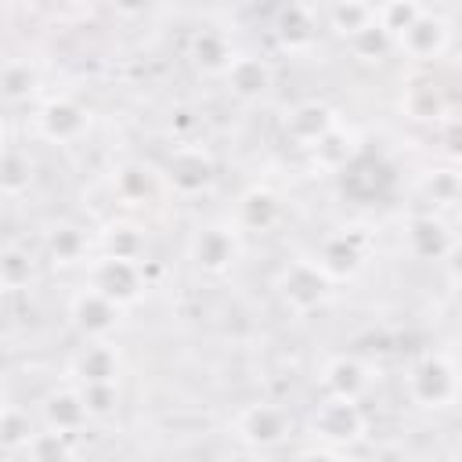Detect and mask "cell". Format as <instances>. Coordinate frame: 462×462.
Listing matches in <instances>:
<instances>
[{"mask_svg": "<svg viewBox=\"0 0 462 462\" xmlns=\"http://www.w3.org/2000/svg\"><path fill=\"white\" fill-rule=\"evenodd\" d=\"M188 58H191V65H195L199 72H206V76H224V72L231 69V61L238 58V51L231 47V40H227L224 29L206 25V29H195V32H191V40H188Z\"/></svg>", "mask_w": 462, "mask_h": 462, "instance_id": "9a60e30c", "label": "cell"}, {"mask_svg": "<svg viewBox=\"0 0 462 462\" xmlns=\"http://www.w3.org/2000/svg\"><path fill=\"white\" fill-rule=\"evenodd\" d=\"M346 47H350L361 61H379V58H386L390 51H397V40H393L379 22H372V25L361 29L354 40H346Z\"/></svg>", "mask_w": 462, "mask_h": 462, "instance_id": "f546056e", "label": "cell"}, {"mask_svg": "<svg viewBox=\"0 0 462 462\" xmlns=\"http://www.w3.org/2000/svg\"><path fill=\"white\" fill-rule=\"evenodd\" d=\"M274 32H278L285 51H303V47H310L318 40V22H314V14L303 4H285L278 11Z\"/></svg>", "mask_w": 462, "mask_h": 462, "instance_id": "ffe728a7", "label": "cell"}, {"mask_svg": "<svg viewBox=\"0 0 462 462\" xmlns=\"http://www.w3.org/2000/svg\"><path fill=\"white\" fill-rule=\"evenodd\" d=\"M40 419L47 430H58V433H69V437H79L87 430V422L94 419L79 383H65V386H54L43 401H40Z\"/></svg>", "mask_w": 462, "mask_h": 462, "instance_id": "ba28073f", "label": "cell"}, {"mask_svg": "<svg viewBox=\"0 0 462 462\" xmlns=\"http://www.w3.org/2000/svg\"><path fill=\"white\" fill-rule=\"evenodd\" d=\"M79 390H83V397H87L94 415H108L116 408V401H119L116 383H94V386H79Z\"/></svg>", "mask_w": 462, "mask_h": 462, "instance_id": "836d02e7", "label": "cell"}, {"mask_svg": "<svg viewBox=\"0 0 462 462\" xmlns=\"http://www.w3.org/2000/svg\"><path fill=\"white\" fill-rule=\"evenodd\" d=\"M108 4V11L116 14V18H123V22H137V18H144L152 7H155V0H105Z\"/></svg>", "mask_w": 462, "mask_h": 462, "instance_id": "d590c367", "label": "cell"}, {"mask_svg": "<svg viewBox=\"0 0 462 462\" xmlns=\"http://www.w3.org/2000/svg\"><path fill=\"white\" fill-rule=\"evenodd\" d=\"M328 285H332V278H328V271L318 260H292L285 267L278 289H282L285 307H292L296 314H307V310H314V307L325 303Z\"/></svg>", "mask_w": 462, "mask_h": 462, "instance_id": "52a82bcc", "label": "cell"}, {"mask_svg": "<svg viewBox=\"0 0 462 462\" xmlns=\"http://www.w3.org/2000/svg\"><path fill=\"white\" fill-rule=\"evenodd\" d=\"M116 191L123 202H141L152 195V173L141 170V166H126L116 173Z\"/></svg>", "mask_w": 462, "mask_h": 462, "instance_id": "1f68e13d", "label": "cell"}, {"mask_svg": "<svg viewBox=\"0 0 462 462\" xmlns=\"http://www.w3.org/2000/svg\"><path fill=\"white\" fill-rule=\"evenodd\" d=\"M220 79H224V87H227L238 101H260V97H267L271 87H274V72H271L267 58H260V54H238V58L231 61V69H227Z\"/></svg>", "mask_w": 462, "mask_h": 462, "instance_id": "5bb4252c", "label": "cell"}, {"mask_svg": "<svg viewBox=\"0 0 462 462\" xmlns=\"http://www.w3.org/2000/svg\"><path fill=\"white\" fill-rule=\"evenodd\" d=\"M310 152H314V159H321V166H328V170H346L350 159L357 155V141H354V134H350L346 126L336 123Z\"/></svg>", "mask_w": 462, "mask_h": 462, "instance_id": "603a6c76", "label": "cell"}, {"mask_svg": "<svg viewBox=\"0 0 462 462\" xmlns=\"http://www.w3.org/2000/svg\"><path fill=\"white\" fill-rule=\"evenodd\" d=\"M29 180H32V162H29V152L7 144L4 152V166H0V184H4V195L7 199H18L22 191H29Z\"/></svg>", "mask_w": 462, "mask_h": 462, "instance_id": "d4e9b609", "label": "cell"}, {"mask_svg": "<svg viewBox=\"0 0 462 462\" xmlns=\"http://www.w3.org/2000/svg\"><path fill=\"white\" fill-rule=\"evenodd\" d=\"M29 278H32V256H29V249L7 245L4 256H0V285H4V292L29 289Z\"/></svg>", "mask_w": 462, "mask_h": 462, "instance_id": "4316f807", "label": "cell"}, {"mask_svg": "<svg viewBox=\"0 0 462 462\" xmlns=\"http://www.w3.org/2000/svg\"><path fill=\"white\" fill-rule=\"evenodd\" d=\"M191 260L206 274H224L238 260V227L231 224H206L191 238Z\"/></svg>", "mask_w": 462, "mask_h": 462, "instance_id": "30bf717a", "label": "cell"}, {"mask_svg": "<svg viewBox=\"0 0 462 462\" xmlns=\"http://www.w3.org/2000/svg\"><path fill=\"white\" fill-rule=\"evenodd\" d=\"M242 231H271L282 220V202L274 191L267 188H253L238 199V213H235Z\"/></svg>", "mask_w": 462, "mask_h": 462, "instance_id": "d6986e66", "label": "cell"}, {"mask_svg": "<svg viewBox=\"0 0 462 462\" xmlns=\"http://www.w3.org/2000/svg\"><path fill=\"white\" fill-rule=\"evenodd\" d=\"M444 155L448 159H462V116L458 119H444Z\"/></svg>", "mask_w": 462, "mask_h": 462, "instance_id": "8d00e7d4", "label": "cell"}, {"mask_svg": "<svg viewBox=\"0 0 462 462\" xmlns=\"http://www.w3.org/2000/svg\"><path fill=\"white\" fill-rule=\"evenodd\" d=\"M307 433L321 444V455H339L346 448H354L365 433H368V415L361 408V401L354 397H336L328 393L307 419Z\"/></svg>", "mask_w": 462, "mask_h": 462, "instance_id": "6da1fadb", "label": "cell"}, {"mask_svg": "<svg viewBox=\"0 0 462 462\" xmlns=\"http://www.w3.org/2000/svg\"><path fill=\"white\" fill-rule=\"evenodd\" d=\"M455 235L448 231V224L433 213H419L404 224V249L415 256V260H426V263H444L448 249H451Z\"/></svg>", "mask_w": 462, "mask_h": 462, "instance_id": "4fadbf2b", "label": "cell"}, {"mask_svg": "<svg viewBox=\"0 0 462 462\" xmlns=\"http://www.w3.org/2000/svg\"><path fill=\"white\" fill-rule=\"evenodd\" d=\"M72 440H76V437L43 426V430H36L32 440L22 448V458H29V462H61V458H72V455H76Z\"/></svg>", "mask_w": 462, "mask_h": 462, "instance_id": "cb8c5ba5", "label": "cell"}, {"mask_svg": "<svg viewBox=\"0 0 462 462\" xmlns=\"http://www.w3.org/2000/svg\"><path fill=\"white\" fill-rule=\"evenodd\" d=\"M235 437L249 448V451H274L289 433H292V422L285 415V408L271 404V401H253L245 404L235 422H231Z\"/></svg>", "mask_w": 462, "mask_h": 462, "instance_id": "277c9868", "label": "cell"}, {"mask_svg": "<svg viewBox=\"0 0 462 462\" xmlns=\"http://www.w3.org/2000/svg\"><path fill=\"white\" fill-rule=\"evenodd\" d=\"M32 433H36V430H32V422H29V411L7 404L4 415H0V444H4V451H7V455H22V448L32 440Z\"/></svg>", "mask_w": 462, "mask_h": 462, "instance_id": "f1b7e54d", "label": "cell"}, {"mask_svg": "<svg viewBox=\"0 0 462 462\" xmlns=\"http://www.w3.org/2000/svg\"><path fill=\"white\" fill-rule=\"evenodd\" d=\"M314 260L328 271V278L354 274V271L365 263V242H361L357 231H339V235L325 238V245H321V253H318Z\"/></svg>", "mask_w": 462, "mask_h": 462, "instance_id": "ac0fdd59", "label": "cell"}, {"mask_svg": "<svg viewBox=\"0 0 462 462\" xmlns=\"http://www.w3.org/2000/svg\"><path fill=\"white\" fill-rule=\"evenodd\" d=\"M372 22H375V4H368V0H336L328 11V29L339 40H354Z\"/></svg>", "mask_w": 462, "mask_h": 462, "instance_id": "7402d4cb", "label": "cell"}, {"mask_svg": "<svg viewBox=\"0 0 462 462\" xmlns=\"http://www.w3.org/2000/svg\"><path fill=\"white\" fill-rule=\"evenodd\" d=\"M426 191L437 195V199H458V195H462V177L451 173V170H437V173L430 177Z\"/></svg>", "mask_w": 462, "mask_h": 462, "instance_id": "e575fe53", "label": "cell"}, {"mask_svg": "<svg viewBox=\"0 0 462 462\" xmlns=\"http://www.w3.org/2000/svg\"><path fill=\"white\" fill-rule=\"evenodd\" d=\"M336 123H339V119H336V112H332L328 105H321V101H303V105H296V108L289 112L285 134H289L300 148H314Z\"/></svg>", "mask_w": 462, "mask_h": 462, "instance_id": "2e32d148", "label": "cell"}, {"mask_svg": "<svg viewBox=\"0 0 462 462\" xmlns=\"http://www.w3.org/2000/svg\"><path fill=\"white\" fill-rule=\"evenodd\" d=\"M444 271H448V278L462 289V238L455 235V242H451V249H448V256H444Z\"/></svg>", "mask_w": 462, "mask_h": 462, "instance_id": "74e56055", "label": "cell"}, {"mask_svg": "<svg viewBox=\"0 0 462 462\" xmlns=\"http://www.w3.org/2000/svg\"><path fill=\"white\" fill-rule=\"evenodd\" d=\"M166 180L180 195H202V191H209V184L217 180L213 155L202 144H180V148H173L170 159H166Z\"/></svg>", "mask_w": 462, "mask_h": 462, "instance_id": "9c48e42d", "label": "cell"}, {"mask_svg": "<svg viewBox=\"0 0 462 462\" xmlns=\"http://www.w3.org/2000/svg\"><path fill=\"white\" fill-rule=\"evenodd\" d=\"M408 397L419 404V408H430V411H444L451 408L458 397H462V372L458 365L440 354V350H426L411 368H408Z\"/></svg>", "mask_w": 462, "mask_h": 462, "instance_id": "7a4b0ae2", "label": "cell"}, {"mask_svg": "<svg viewBox=\"0 0 462 462\" xmlns=\"http://www.w3.org/2000/svg\"><path fill=\"white\" fill-rule=\"evenodd\" d=\"M119 314H123V307L116 300H108L105 292H97L94 285H83L69 300V321L76 325V332L83 339H108L119 328Z\"/></svg>", "mask_w": 462, "mask_h": 462, "instance_id": "5b68a950", "label": "cell"}, {"mask_svg": "<svg viewBox=\"0 0 462 462\" xmlns=\"http://www.w3.org/2000/svg\"><path fill=\"white\" fill-rule=\"evenodd\" d=\"M368 383H372L368 368H365L357 357H350V354H336V357H328L325 368H321V386H325V393H336V397H354V401H361L365 390H368Z\"/></svg>", "mask_w": 462, "mask_h": 462, "instance_id": "e0dca14e", "label": "cell"}, {"mask_svg": "<svg viewBox=\"0 0 462 462\" xmlns=\"http://www.w3.org/2000/svg\"><path fill=\"white\" fill-rule=\"evenodd\" d=\"M119 372H123V357L108 339H87L69 361V379L79 386L119 383Z\"/></svg>", "mask_w": 462, "mask_h": 462, "instance_id": "8fae6325", "label": "cell"}, {"mask_svg": "<svg viewBox=\"0 0 462 462\" xmlns=\"http://www.w3.org/2000/svg\"><path fill=\"white\" fill-rule=\"evenodd\" d=\"M448 43H451V25H448V18H440V14H433V11H422V14L397 36V51L408 54V58H415V61H433V58H440V54L448 51Z\"/></svg>", "mask_w": 462, "mask_h": 462, "instance_id": "7c38bea8", "label": "cell"}, {"mask_svg": "<svg viewBox=\"0 0 462 462\" xmlns=\"http://www.w3.org/2000/svg\"><path fill=\"white\" fill-rule=\"evenodd\" d=\"M97 242H101V253L126 256V260H141V253H144V235L134 224H108Z\"/></svg>", "mask_w": 462, "mask_h": 462, "instance_id": "484cf974", "label": "cell"}, {"mask_svg": "<svg viewBox=\"0 0 462 462\" xmlns=\"http://www.w3.org/2000/svg\"><path fill=\"white\" fill-rule=\"evenodd\" d=\"M422 11H426L422 0H379V4H375V22L397 40Z\"/></svg>", "mask_w": 462, "mask_h": 462, "instance_id": "83f0119b", "label": "cell"}, {"mask_svg": "<svg viewBox=\"0 0 462 462\" xmlns=\"http://www.w3.org/2000/svg\"><path fill=\"white\" fill-rule=\"evenodd\" d=\"M87 285H94L97 292H105V296L116 300L119 307H130V303L141 300V292H144L141 260H126V256L101 253V256L87 260Z\"/></svg>", "mask_w": 462, "mask_h": 462, "instance_id": "3957f363", "label": "cell"}, {"mask_svg": "<svg viewBox=\"0 0 462 462\" xmlns=\"http://www.w3.org/2000/svg\"><path fill=\"white\" fill-rule=\"evenodd\" d=\"M90 130V112L72 97H51L36 108V134L47 144H76Z\"/></svg>", "mask_w": 462, "mask_h": 462, "instance_id": "8992f818", "label": "cell"}, {"mask_svg": "<svg viewBox=\"0 0 462 462\" xmlns=\"http://www.w3.org/2000/svg\"><path fill=\"white\" fill-rule=\"evenodd\" d=\"M404 108H408L411 119H430V123H433V119H444V101H440V94H437L433 87H426V83H419V87L408 90Z\"/></svg>", "mask_w": 462, "mask_h": 462, "instance_id": "4dcf8cb0", "label": "cell"}, {"mask_svg": "<svg viewBox=\"0 0 462 462\" xmlns=\"http://www.w3.org/2000/svg\"><path fill=\"white\" fill-rule=\"evenodd\" d=\"M32 90V72H29V61L22 65V61H7V69H4V94H7V101H18V97H25Z\"/></svg>", "mask_w": 462, "mask_h": 462, "instance_id": "d6a6232c", "label": "cell"}, {"mask_svg": "<svg viewBox=\"0 0 462 462\" xmlns=\"http://www.w3.org/2000/svg\"><path fill=\"white\" fill-rule=\"evenodd\" d=\"M87 231L83 227H76V224H54L51 231H47V238H43V249H47V256L54 260V263H61V267H69V263H87L90 256H87Z\"/></svg>", "mask_w": 462, "mask_h": 462, "instance_id": "44dd1931", "label": "cell"}]
</instances>
